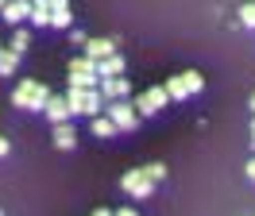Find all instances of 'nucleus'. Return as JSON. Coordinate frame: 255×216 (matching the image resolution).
<instances>
[{
  "instance_id": "9",
  "label": "nucleus",
  "mask_w": 255,
  "mask_h": 216,
  "mask_svg": "<svg viewBox=\"0 0 255 216\" xmlns=\"http://www.w3.org/2000/svg\"><path fill=\"white\" fill-rule=\"evenodd\" d=\"M101 93H105V101H124L128 93H131V85H128V77H105Z\"/></svg>"
},
{
  "instance_id": "18",
  "label": "nucleus",
  "mask_w": 255,
  "mask_h": 216,
  "mask_svg": "<svg viewBox=\"0 0 255 216\" xmlns=\"http://www.w3.org/2000/svg\"><path fill=\"white\" fill-rule=\"evenodd\" d=\"M12 50H19V54H23V50H27V46H31V35H27V27H16V35H12Z\"/></svg>"
},
{
  "instance_id": "10",
  "label": "nucleus",
  "mask_w": 255,
  "mask_h": 216,
  "mask_svg": "<svg viewBox=\"0 0 255 216\" xmlns=\"http://www.w3.org/2000/svg\"><path fill=\"white\" fill-rule=\"evenodd\" d=\"M31 23L35 27H54V8H50V0H31Z\"/></svg>"
},
{
  "instance_id": "2",
  "label": "nucleus",
  "mask_w": 255,
  "mask_h": 216,
  "mask_svg": "<svg viewBox=\"0 0 255 216\" xmlns=\"http://www.w3.org/2000/svg\"><path fill=\"white\" fill-rule=\"evenodd\" d=\"M101 81V70H97V58L89 54H78L70 62V89H97Z\"/></svg>"
},
{
  "instance_id": "7",
  "label": "nucleus",
  "mask_w": 255,
  "mask_h": 216,
  "mask_svg": "<svg viewBox=\"0 0 255 216\" xmlns=\"http://www.w3.org/2000/svg\"><path fill=\"white\" fill-rule=\"evenodd\" d=\"M74 116V108H70V97H50V105H47V120L58 127V123H66Z\"/></svg>"
},
{
  "instance_id": "12",
  "label": "nucleus",
  "mask_w": 255,
  "mask_h": 216,
  "mask_svg": "<svg viewBox=\"0 0 255 216\" xmlns=\"http://www.w3.org/2000/svg\"><path fill=\"white\" fill-rule=\"evenodd\" d=\"M54 147H58V151H74V147H78V135H74L70 123H58V127H54Z\"/></svg>"
},
{
  "instance_id": "6",
  "label": "nucleus",
  "mask_w": 255,
  "mask_h": 216,
  "mask_svg": "<svg viewBox=\"0 0 255 216\" xmlns=\"http://www.w3.org/2000/svg\"><path fill=\"white\" fill-rule=\"evenodd\" d=\"M109 120L120 131H131L139 123V112H135V105H128V101H109Z\"/></svg>"
},
{
  "instance_id": "26",
  "label": "nucleus",
  "mask_w": 255,
  "mask_h": 216,
  "mask_svg": "<svg viewBox=\"0 0 255 216\" xmlns=\"http://www.w3.org/2000/svg\"><path fill=\"white\" fill-rule=\"evenodd\" d=\"M4 4H8V0H4Z\"/></svg>"
},
{
  "instance_id": "14",
  "label": "nucleus",
  "mask_w": 255,
  "mask_h": 216,
  "mask_svg": "<svg viewBox=\"0 0 255 216\" xmlns=\"http://www.w3.org/2000/svg\"><path fill=\"white\" fill-rule=\"evenodd\" d=\"M50 8H54V27H70V23H74L70 0H50Z\"/></svg>"
},
{
  "instance_id": "19",
  "label": "nucleus",
  "mask_w": 255,
  "mask_h": 216,
  "mask_svg": "<svg viewBox=\"0 0 255 216\" xmlns=\"http://www.w3.org/2000/svg\"><path fill=\"white\" fill-rule=\"evenodd\" d=\"M240 23H244V27H255V0L240 8Z\"/></svg>"
},
{
  "instance_id": "20",
  "label": "nucleus",
  "mask_w": 255,
  "mask_h": 216,
  "mask_svg": "<svg viewBox=\"0 0 255 216\" xmlns=\"http://www.w3.org/2000/svg\"><path fill=\"white\" fill-rule=\"evenodd\" d=\"M147 174H151L155 182H162V178H166V166H162V162H151V166H147Z\"/></svg>"
},
{
  "instance_id": "5",
  "label": "nucleus",
  "mask_w": 255,
  "mask_h": 216,
  "mask_svg": "<svg viewBox=\"0 0 255 216\" xmlns=\"http://www.w3.org/2000/svg\"><path fill=\"white\" fill-rule=\"evenodd\" d=\"M166 101H170V93H166V85H155V89H143L139 97H135V112H139V116H155L159 108H166Z\"/></svg>"
},
{
  "instance_id": "3",
  "label": "nucleus",
  "mask_w": 255,
  "mask_h": 216,
  "mask_svg": "<svg viewBox=\"0 0 255 216\" xmlns=\"http://www.w3.org/2000/svg\"><path fill=\"white\" fill-rule=\"evenodd\" d=\"M70 108H74V116H101L105 93L101 89H70Z\"/></svg>"
},
{
  "instance_id": "13",
  "label": "nucleus",
  "mask_w": 255,
  "mask_h": 216,
  "mask_svg": "<svg viewBox=\"0 0 255 216\" xmlns=\"http://www.w3.org/2000/svg\"><path fill=\"white\" fill-rule=\"evenodd\" d=\"M97 70H101V81H105V77H124V58H120V54H112V58L97 62Z\"/></svg>"
},
{
  "instance_id": "16",
  "label": "nucleus",
  "mask_w": 255,
  "mask_h": 216,
  "mask_svg": "<svg viewBox=\"0 0 255 216\" xmlns=\"http://www.w3.org/2000/svg\"><path fill=\"white\" fill-rule=\"evenodd\" d=\"M16 66H19V50L4 46V54H0V74H4V77H8V74H16Z\"/></svg>"
},
{
  "instance_id": "23",
  "label": "nucleus",
  "mask_w": 255,
  "mask_h": 216,
  "mask_svg": "<svg viewBox=\"0 0 255 216\" xmlns=\"http://www.w3.org/2000/svg\"><path fill=\"white\" fill-rule=\"evenodd\" d=\"M93 216H112V213H109V209H97V213H93Z\"/></svg>"
},
{
  "instance_id": "25",
  "label": "nucleus",
  "mask_w": 255,
  "mask_h": 216,
  "mask_svg": "<svg viewBox=\"0 0 255 216\" xmlns=\"http://www.w3.org/2000/svg\"><path fill=\"white\" fill-rule=\"evenodd\" d=\"M252 108H255V93H252Z\"/></svg>"
},
{
  "instance_id": "21",
  "label": "nucleus",
  "mask_w": 255,
  "mask_h": 216,
  "mask_svg": "<svg viewBox=\"0 0 255 216\" xmlns=\"http://www.w3.org/2000/svg\"><path fill=\"white\" fill-rule=\"evenodd\" d=\"M112 216H139V213H135V209H116Z\"/></svg>"
},
{
  "instance_id": "8",
  "label": "nucleus",
  "mask_w": 255,
  "mask_h": 216,
  "mask_svg": "<svg viewBox=\"0 0 255 216\" xmlns=\"http://www.w3.org/2000/svg\"><path fill=\"white\" fill-rule=\"evenodd\" d=\"M4 19H8L12 27H19L23 19H31V0H8V4H4Z\"/></svg>"
},
{
  "instance_id": "1",
  "label": "nucleus",
  "mask_w": 255,
  "mask_h": 216,
  "mask_svg": "<svg viewBox=\"0 0 255 216\" xmlns=\"http://www.w3.org/2000/svg\"><path fill=\"white\" fill-rule=\"evenodd\" d=\"M12 105L23 108V112H47L50 105V93L43 81H19L16 93H12Z\"/></svg>"
},
{
  "instance_id": "22",
  "label": "nucleus",
  "mask_w": 255,
  "mask_h": 216,
  "mask_svg": "<svg viewBox=\"0 0 255 216\" xmlns=\"http://www.w3.org/2000/svg\"><path fill=\"white\" fill-rule=\"evenodd\" d=\"M248 178H252V182H255V158H252V162H248Z\"/></svg>"
},
{
  "instance_id": "24",
  "label": "nucleus",
  "mask_w": 255,
  "mask_h": 216,
  "mask_svg": "<svg viewBox=\"0 0 255 216\" xmlns=\"http://www.w3.org/2000/svg\"><path fill=\"white\" fill-rule=\"evenodd\" d=\"M252 143H255V123H252Z\"/></svg>"
},
{
  "instance_id": "15",
  "label": "nucleus",
  "mask_w": 255,
  "mask_h": 216,
  "mask_svg": "<svg viewBox=\"0 0 255 216\" xmlns=\"http://www.w3.org/2000/svg\"><path fill=\"white\" fill-rule=\"evenodd\" d=\"M166 93H170V101H186V97H193V93H190V85H186V77H182V74L166 81Z\"/></svg>"
},
{
  "instance_id": "17",
  "label": "nucleus",
  "mask_w": 255,
  "mask_h": 216,
  "mask_svg": "<svg viewBox=\"0 0 255 216\" xmlns=\"http://www.w3.org/2000/svg\"><path fill=\"white\" fill-rule=\"evenodd\" d=\"M116 131H120V127H116V123L109 120V116H93V135H116Z\"/></svg>"
},
{
  "instance_id": "4",
  "label": "nucleus",
  "mask_w": 255,
  "mask_h": 216,
  "mask_svg": "<svg viewBox=\"0 0 255 216\" xmlns=\"http://www.w3.org/2000/svg\"><path fill=\"white\" fill-rule=\"evenodd\" d=\"M120 185H124L128 197L143 201V197H151V189H155V178H151V174H147V166H143V170H128L124 178H120Z\"/></svg>"
},
{
  "instance_id": "11",
  "label": "nucleus",
  "mask_w": 255,
  "mask_h": 216,
  "mask_svg": "<svg viewBox=\"0 0 255 216\" xmlns=\"http://www.w3.org/2000/svg\"><path fill=\"white\" fill-rule=\"evenodd\" d=\"M112 39H89V46H85V54H89V58H97V62H105V58H112V54H116V50H112Z\"/></svg>"
}]
</instances>
